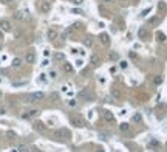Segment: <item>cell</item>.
Returning <instances> with one entry per match:
<instances>
[{
    "instance_id": "cell-3",
    "label": "cell",
    "mask_w": 167,
    "mask_h": 152,
    "mask_svg": "<svg viewBox=\"0 0 167 152\" xmlns=\"http://www.w3.org/2000/svg\"><path fill=\"white\" fill-rule=\"evenodd\" d=\"M0 30H2L3 33H9V31L13 30V27H11V22H9V20H6V19L0 20Z\"/></svg>"
},
{
    "instance_id": "cell-34",
    "label": "cell",
    "mask_w": 167,
    "mask_h": 152,
    "mask_svg": "<svg viewBox=\"0 0 167 152\" xmlns=\"http://www.w3.org/2000/svg\"><path fill=\"white\" fill-rule=\"evenodd\" d=\"M50 78L51 79H56V78H57V73H56V71H50Z\"/></svg>"
},
{
    "instance_id": "cell-21",
    "label": "cell",
    "mask_w": 167,
    "mask_h": 152,
    "mask_svg": "<svg viewBox=\"0 0 167 152\" xmlns=\"http://www.w3.org/2000/svg\"><path fill=\"white\" fill-rule=\"evenodd\" d=\"M132 121H133V123H141V121H142V115H141V113H133Z\"/></svg>"
},
{
    "instance_id": "cell-6",
    "label": "cell",
    "mask_w": 167,
    "mask_h": 152,
    "mask_svg": "<svg viewBox=\"0 0 167 152\" xmlns=\"http://www.w3.org/2000/svg\"><path fill=\"white\" fill-rule=\"evenodd\" d=\"M79 98H81L82 101H91V93H90V90H88V88H84L82 92H79Z\"/></svg>"
},
{
    "instance_id": "cell-33",
    "label": "cell",
    "mask_w": 167,
    "mask_h": 152,
    "mask_svg": "<svg viewBox=\"0 0 167 152\" xmlns=\"http://www.w3.org/2000/svg\"><path fill=\"white\" fill-rule=\"evenodd\" d=\"M76 104H77V102H76V99H70V101H68V106H70V107H74Z\"/></svg>"
},
{
    "instance_id": "cell-14",
    "label": "cell",
    "mask_w": 167,
    "mask_h": 152,
    "mask_svg": "<svg viewBox=\"0 0 167 152\" xmlns=\"http://www.w3.org/2000/svg\"><path fill=\"white\" fill-rule=\"evenodd\" d=\"M54 61L64 62V61H65V54H64V53H56V54H54Z\"/></svg>"
},
{
    "instance_id": "cell-5",
    "label": "cell",
    "mask_w": 167,
    "mask_h": 152,
    "mask_svg": "<svg viewBox=\"0 0 167 152\" xmlns=\"http://www.w3.org/2000/svg\"><path fill=\"white\" fill-rule=\"evenodd\" d=\"M70 123H71L74 127H77V129H81V127L85 126V121L81 118H76V117H70Z\"/></svg>"
},
{
    "instance_id": "cell-37",
    "label": "cell",
    "mask_w": 167,
    "mask_h": 152,
    "mask_svg": "<svg viewBox=\"0 0 167 152\" xmlns=\"http://www.w3.org/2000/svg\"><path fill=\"white\" fill-rule=\"evenodd\" d=\"M67 36H68V33H67V31H64V33L60 34V39H62V40H65V39H67Z\"/></svg>"
},
{
    "instance_id": "cell-8",
    "label": "cell",
    "mask_w": 167,
    "mask_h": 152,
    "mask_svg": "<svg viewBox=\"0 0 167 152\" xmlns=\"http://www.w3.org/2000/svg\"><path fill=\"white\" fill-rule=\"evenodd\" d=\"M99 40H101L102 45H110V42H112V40H110V36H108L107 33H101L99 34Z\"/></svg>"
},
{
    "instance_id": "cell-24",
    "label": "cell",
    "mask_w": 167,
    "mask_h": 152,
    "mask_svg": "<svg viewBox=\"0 0 167 152\" xmlns=\"http://www.w3.org/2000/svg\"><path fill=\"white\" fill-rule=\"evenodd\" d=\"M6 137H8L9 140H16V138H17L16 132H13V130H8V132H6Z\"/></svg>"
},
{
    "instance_id": "cell-13",
    "label": "cell",
    "mask_w": 167,
    "mask_h": 152,
    "mask_svg": "<svg viewBox=\"0 0 167 152\" xmlns=\"http://www.w3.org/2000/svg\"><path fill=\"white\" fill-rule=\"evenodd\" d=\"M108 59H110V61H119V53L110 51V53H108Z\"/></svg>"
},
{
    "instance_id": "cell-29",
    "label": "cell",
    "mask_w": 167,
    "mask_h": 152,
    "mask_svg": "<svg viewBox=\"0 0 167 152\" xmlns=\"http://www.w3.org/2000/svg\"><path fill=\"white\" fill-rule=\"evenodd\" d=\"M119 65H121V68H127L129 62H127V61H121V62H119Z\"/></svg>"
},
{
    "instance_id": "cell-49",
    "label": "cell",
    "mask_w": 167,
    "mask_h": 152,
    "mask_svg": "<svg viewBox=\"0 0 167 152\" xmlns=\"http://www.w3.org/2000/svg\"><path fill=\"white\" fill-rule=\"evenodd\" d=\"M0 96H2V92H0Z\"/></svg>"
},
{
    "instance_id": "cell-41",
    "label": "cell",
    "mask_w": 167,
    "mask_h": 152,
    "mask_svg": "<svg viewBox=\"0 0 167 152\" xmlns=\"http://www.w3.org/2000/svg\"><path fill=\"white\" fill-rule=\"evenodd\" d=\"M43 56H50V50H45V51H43Z\"/></svg>"
},
{
    "instance_id": "cell-45",
    "label": "cell",
    "mask_w": 167,
    "mask_h": 152,
    "mask_svg": "<svg viewBox=\"0 0 167 152\" xmlns=\"http://www.w3.org/2000/svg\"><path fill=\"white\" fill-rule=\"evenodd\" d=\"M104 2H107V3H110V2H113V0H104Z\"/></svg>"
},
{
    "instance_id": "cell-36",
    "label": "cell",
    "mask_w": 167,
    "mask_h": 152,
    "mask_svg": "<svg viewBox=\"0 0 167 152\" xmlns=\"http://www.w3.org/2000/svg\"><path fill=\"white\" fill-rule=\"evenodd\" d=\"M5 113H6V109H5L3 106H0V117H2V115H5Z\"/></svg>"
},
{
    "instance_id": "cell-30",
    "label": "cell",
    "mask_w": 167,
    "mask_h": 152,
    "mask_svg": "<svg viewBox=\"0 0 167 152\" xmlns=\"http://www.w3.org/2000/svg\"><path fill=\"white\" fill-rule=\"evenodd\" d=\"M71 13H73V14H84L82 9H76V8H74V9H71Z\"/></svg>"
},
{
    "instance_id": "cell-40",
    "label": "cell",
    "mask_w": 167,
    "mask_h": 152,
    "mask_svg": "<svg viewBox=\"0 0 167 152\" xmlns=\"http://www.w3.org/2000/svg\"><path fill=\"white\" fill-rule=\"evenodd\" d=\"M88 73H90V70H88V68H84V70H82V75H88Z\"/></svg>"
},
{
    "instance_id": "cell-2",
    "label": "cell",
    "mask_w": 167,
    "mask_h": 152,
    "mask_svg": "<svg viewBox=\"0 0 167 152\" xmlns=\"http://www.w3.org/2000/svg\"><path fill=\"white\" fill-rule=\"evenodd\" d=\"M56 137L60 138V140H70L71 138V132L68 129H65V127H62V129L56 130Z\"/></svg>"
},
{
    "instance_id": "cell-23",
    "label": "cell",
    "mask_w": 167,
    "mask_h": 152,
    "mask_svg": "<svg viewBox=\"0 0 167 152\" xmlns=\"http://www.w3.org/2000/svg\"><path fill=\"white\" fill-rule=\"evenodd\" d=\"M64 71H65V73H71V71H73V65L68 64V62H65V64H64Z\"/></svg>"
},
{
    "instance_id": "cell-35",
    "label": "cell",
    "mask_w": 167,
    "mask_h": 152,
    "mask_svg": "<svg viewBox=\"0 0 167 152\" xmlns=\"http://www.w3.org/2000/svg\"><path fill=\"white\" fill-rule=\"evenodd\" d=\"M47 65H50V61L48 59H43L42 61V67H47Z\"/></svg>"
},
{
    "instance_id": "cell-42",
    "label": "cell",
    "mask_w": 167,
    "mask_h": 152,
    "mask_svg": "<svg viewBox=\"0 0 167 152\" xmlns=\"http://www.w3.org/2000/svg\"><path fill=\"white\" fill-rule=\"evenodd\" d=\"M13 2H16V0H5V3H13Z\"/></svg>"
},
{
    "instance_id": "cell-9",
    "label": "cell",
    "mask_w": 167,
    "mask_h": 152,
    "mask_svg": "<svg viewBox=\"0 0 167 152\" xmlns=\"http://www.w3.org/2000/svg\"><path fill=\"white\" fill-rule=\"evenodd\" d=\"M25 62H26V64H34V62H36V54H34V51H28V53L25 54Z\"/></svg>"
},
{
    "instance_id": "cell-26",
    "label": "cell",
    "mask_w": 167,
    "mask_h": 152,
    "mask_svg": "<svg viewBox=\"0 0 167 152\" xmlns=\"http://www.w3.org/2000/svg\"><path fill=\"white\" fill-rule=\"evenodd\" d=\"M153 82L158 85V84H161L163 82V76H155V79H153Z\"/></svg>"
},
{
    "instance_id": "cell-10",
    "label": "cell",
    "mask_w": 167,
    "mask_h": 152,
    "mask_svg": "<svg viewBox=\"0 0 167 152\" xmlns=\"http://www.w3.org/2000/svg\"><path fill=\"white\" fill-rule=\"evenodd\" d=\"M102 117H104V119H105L107 123H113V121H115V117H113V113H112L110 110H105Z\"/></svg>"
},
{
    "instance_id": "cell-28",
    "label": "cell",
    "mask_w": 167,
    "mask_h": 152,
    "mask_svg": "<svg viewBox=\"0 0 167 152\" xmlns=\"http://www.w3.org/2000/svg\"><path fill=\"white\" fill-rule=\"evenodd\" d=\"M108 137H110V135H105V134H99V138L102 140V141H107V140H108Z\"/></svg>"
},
{
    "instance_id": "cell-25",
    "label": "cell",
    "mask_w": 167,
    "mask_h": 152,
    "mask_svg": "<svg viewBox=\"0 0 167 152\" xmlns=\"http://www.w3.org/2000/svg\"><path fill=\"white\" fill-rule=\"evenodd\" d=\"M37 81H39V82H47V75H43V73L39 75V79H37Z\"/></svg>"
},
{
    "instance_id": "cell-46",
    "label": "cell",
    "mask_w": 167,
    "mask_h": 152,
    "mask_svg": "<svg viewBox=\"0 0 167 152\" xmlns=\"http://www.w3.org/2000/svg\"><path fill=\"white\" fill-rule=\"evenodd\" d=\"M9 152H17V149H11V151H9Z\"/></svg>"
},
{
    "instance_id": "cell-27",
    "label": "cell",
    "mask_w": 167,
    "mask_h": 152,
    "mask_svg": "<svg viewBox=\"0 0 167 152\" xmlns=\"http://www.w3.org/2000/svg\"><path fill=\"white\" fill-rule=\"evenodd\" d=\"M158 8H159V9H161V11H166V3H164V2H159V3H158Z\"/></svg>"
},
{
    "instance_id": "cell-47",
    "label": "cell",
    "mask_w": 167,
    "mask_h": 152,
    "mask_svg": "<svg viewBox=\"0 0 167 152\" xmlns=\"http://www.w3.org/2000/svg\"><path fill=\"white\" fill-rule=\"evenodd\" d=\"M98 152H105V151H104V149H99V151H98Z\"/></svg>"
},
{
    "instance_id": "cell-38",
    "label": "cell",
    "mask_w": 167,
    "mask_h": 152,
    "mask_svg": "<svg viewBox=\"0 0 167 152\" xmlns=\"http://www.w3.org/2000/svg\"><path fill=\"white\" fill-rule=\"evenodd\" d=\"M73 27H74V28H76V30H81V28H82V25H81V23H74V25H73Z\"/></svg>"
},
{
    "instance_id": "cell-16",
    "label": "cell",
    "mask_w": 167,
    "mask_h": 152,
    "mask_svg": "<svg viewBox=\"0 0 167 152\" xmlns=\"http://www.w3.org/2000/svg\"><path fill=\"white\" fill-rule=\"evenodd\" d=\"M30 151H31V149H30L26 144H23V143L17 146V152H30Z\"/></svg>"
},
{
    "instance_id": "cell-39",
    "label": "cell",
    "mask_w": 167,
    "mask_h": 152,
    "mask_svg": "<svg viewBox=\"0 0 167 152\" xmlns=\"http://www.w3.org/2000/svg\"><path fill=\"white\" fill-rule=\"evenodd\" d=\"M152 11V8H147L146 11H142V16H147V13H150Z\"/></svg>"
},
{
    "instance_id": "cell-44",
    "label": "cell",
    "mask_w": 167,
    "mask_h": 152,
    "mask_svg": "<svg viewBox=\"0 0 167 152\" xmlns=\"http://www.w3.org/2000/svg\"><path fill=\"white\" fill-rule=\"evenodd\" d=\"M0 39H3V31L0 30Z\"/></svg>"
},
{
    "instance_id": "cell-1",
    "label": "cell",
    "mask_w": 167,
    "mask_h": 152,
    "mask_svg": "<svg viewBox=\"0 0 167 152\" xmlns=\"http://www.w3.org/2000/svg\"><path fill=\"white\" fill-rule=\"evenodd\" d=\"M45 98V93L43 92H34V93H30L28 95V101L30 102H39Z\"/></svg>"
},
{
    "instance_id": "cell-32",
    "label": "cell",
    "mask_w": 167,
    "mask_h": 152,
    "mask_svg": "<svg viewBox=\"0 0 167 152\" xmlns=\"http://www.w3.org/2000/svg\"><path fill=\"white\" fill-rule=\"evenodd\" d=\"M74 64H76V67H82V65H84V61H82V59H77Z\"/></svg>"
},
{
    "instance_id": "cell-12",
    "label": "cell",
    "mask_w": 167,
    "mask_h": 152,
    "mask_svg": "<svg viewBox=\"0 0 167 152\" xmlns=\"http://www.w3.org/2000/svg\"><path fill=\"white\" fill-rule=\"evenodd\" d=\"M22 64H23V59H22V57H14V59H13V67L14 68H20Z\"/></svg>"
},
{
    "instance_id": "cell-22",
    "label": "cell",
    "mask_w": 167,
    "mask_h": 152,
    "mask_svg": "<svg viewBox=\"0 0 167 152\" xmlns=\"http://www.w3.org/2000/svg\"><path fill=\"white\" fill-rule=\"evenodd\" d=\"M84 45H85V47H88V48H90V47H93V39H91V37L84 39Z\"/></svg>"
},
{
    "instance_id": "cell-20",
    "label": "cell",
    "mask_w": 167,
    "mask_h": 152,
    "mask_svg": "<svg viewBox=\"0 0 167 152\" xmlns=\"http://www.w3.org/2000/svg\"><path fill=\"white\" fill-rule=\"evenodd\" d=\"M34 129L42 132V130H45V124H43V123H40V121H37V123L34 124Z\"/></svg>"
},
{
    "instance_id": "cell-43",
    "label": "cell",
    "mask_w": 167,
    "mask_h": 152,
    "mask_svg": "<svg viewBox=\"0 0 167 152\" xmlns=\"http://www.w3.org/2000/svg\"><path fill=\"white\" fill-rule=\"evenodd\" d=\"M31 152H42L40 149H31Z\"/></svg>"
},
{
    "instance_id": "cell-7",
    "label": "cell",
    "mask_w": 167,
    "mask_h": 152,
    "mask_svg": "<svg viewBox=\"0 0 167 152\" xmlns=\"http://www.w3.org/2000/svg\"><path fill=\"white\" fill-rule=\"evenodd\" d=\"M57 36H59V33H57V30H54V28H50L48 31H47V39L48 40H56L57 39Z\"/></svg>"
},
{
    "instance_id": "cell-17",
    "label": "cell",
    "mask_w": 167,
    "mask_h": 152,
    "mask_svg": "<svg viewBox=\"0 0 167 152\" xmlns=\"http://www.w3.org/2000/svg\"><path fill=\"white\" fill-rule=\"evenodd\" d=\"M129 129H130V124H129V123H121V124H119V130H121V132H127Z\"/></svg>"
},
{
    "instance_id": "cell-4",
    "label": "cell",
    "mask_w": 167,
    "mask_h": 152,
    "mask_svg": "<svg viewBox=\"0 0 167 152\" xmlns=\"http://www.w3.org/2000/svg\"><path fill=\"white\" fill-rule=\"evenodd\" d=\"M39 9H40V13H50L51 11V3L48 0H43V2H40V5H39Z\"/></svg>"
},
{
    "instance_id": "cell-15",
    "label": "cell",
    "mask_w": 167,
    "mask_h": 152,
    "mask_svg": "<svg viewBox=\"0 0 167 152\" xmlns=\"http://www.w3.org/2000/svg\"><path fill=\"white\" fill-rule=\"evenodd\" d=\"M91 64H94V65H101V56H99V54H93V56H91Z\"/></svg>"
},
{
    "instance_id": "cell-19",
    "label": "cell",
    "mask_w": 167,
    "mask_h": 152,
    "mask_svg": "<svg viewBox=\"0 0 167 152\" xmlns=\"http://www.w3.org/2000/svg\"><path fill=\"white\" fill-rule=\"evenodd\" d=\"M156 40H158V42H166V34L158 31V33H156Z\"/></svg>"
},
{
    "instance_id": "cell-18",
    "label": "cell",
    "mask_w": 167,
    "mask_h": 152,
    "mask_svg": "<svg viewBox=\"0 0 167 152\" xmlns=\"http://www.w3.org/2000/svg\"><path fill=\"white\" fill-rule=\"evenodd\" d=\"M138 34H139V39H146V37L149 36V31H147L146 28H141V30L138 31Z\"/></svg>"
},
{
    "instance_id": "cell-11",
    "label": "cell",
    "mask_w": 167,
    "mask_h": 152,
    "mask_svg": "<svg viewBox=\"0 0 167 152\" xmlns=\"http://www.w3.org/2000/svg\"><path fill=\"white\" fill-rule=\"evenodd\" d=\"M26 14H28V13H23V11H16L13 17H14L16 20H23V19H26Z\"/></svg>"
},
{
    "instance_id": "cell-48",
    "label": "cell",
    "mask_w": 167,
    "mask_h": 152,
    "mask_svg": "<svg viewBox=\"0 0 167 152\" xmlns=\"http://www.w3.org/2000/svg\"><path fill=\"white\" fill-rule=\"evenodd\" d=\"M0 51H2V45H0Z\"/></svg>"
},
{
    "instance_id": "cell-31",
    "label": "cell",
    "mask_w": 167,
    "mask_h": 152,
    "mask_svg": "<svg viewBox=\"0 0 167 152\" xmlns=\"http://www.w3.org/2000/svg\"><path fill=\"white\" fill-rule=\"evenodd\" d=\"M84 2H85V0H73V3H74L76 6H81V5H82Z\"/></svg>"
}]
</instances>
